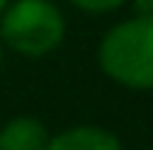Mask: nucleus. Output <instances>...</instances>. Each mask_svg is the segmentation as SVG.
I'll list each match as a JSON object with an SVG mask.
<instances>
[{
  "instance_id": "1",
  "label": "nucleus",
  "mask_w": 153,
  "mask_h": 150,
  "mask_svg": "<svg viewBox=\"0 0 153 150\" xmlns=\"http://www.w3.org/2000/svg\"><path fill=\"white\" fill-rule=\"evenodd\" d=\"M97 62L108 79L131 91H153V17L111 26L97 48Z\"/></svg>"
},
{
  "instance_id": "2",
  "label": "nucleus",
  "mask_w": 153,
  "mask_h": 150,
  "mask_svg": "<svg viewBox=\"0 0 153 150\" xmlns=\"http://www.w3.org/2000/svg\"><path fill=\"white\" fill-rule=\"evenodd\" d=\"M0 40L28 60L48 57L65 40V17L54 0H9L0 11Z\"/></svg>"
},
{
  "instance_id": "3",
  "label": "nucleus",
  "mask_w": 153,
  "mask_h": 150,
  "mask_svg": "<svg viewBox=\"0 0 153 150\" xmlns=\"http://www.w3.org/2000/svg\"><path fill=\"white\" fill-rule=\"evenodd\" d=\"M45 150H122V142L99 125H74L51 136Z\"/></svg>"
},
{
  "instance_id": "4",
  "label": "nucleus",
  "mask_w": 153,
  "mask_h": 150,
  "mask_svg": "<svg viewBox=\"0 0 153 150\" xmlns=\"http://www.w3.org/2000/svg\"><path fill=\"white\" fill-rule=\"evenodd\" d=\"M51 133L37 116H11L0 128V150H45Z\"/></svg>"
},
{
  "instance_id": "5",
  "label": "nucleus",
  "mask_w": 153,
  "mask_h": 150,
  "mask_svg": "<svg viewBox=\"0 0 153 150\" xmlns=\"http://www.w3.org/2000/svg\"><path fill=\"white\" fill-rule=\"evenodd\" d=\"M74 9L88 11V14H108V11H116L128 3V0H68Z\"/></svg>"
},
{
  "instance_id": "6",
  "label": "nucleus",
  "mask_w": 153,
  "mask_h": 150,
  "mask_svg": "<svg viewBox=\"0 0 153 150\" xmlns=\"http://www.w3.org/2000/svg\"><path fill=\"white\" fill-rule=\"evenodd\" d=\"M136 17H153V0H133Z\"/></svg>"
},
{
  "instance_id": "7",
  "label": "nucleus",
  "mask_w": 153,
  "mask_h": 150,
  "mask_svg": "<svg viewBox=\"0 0 153 150\" xmlns=\"http://www.w3.org/2000/svg\"><path fill=\"white\" fill-rule=\"evenodd\" d=\"M3 51H6V45H3V40H0V65H3Z\"/></svg>"
},
{
  "instance_id": "8",
  "label": "nucleus",
  "mask_w": 153,
  "mask_h": 150,
  "mask_svg": "<svg viewBox=\"0 0 153 150\" xmlns=\"http://www.w3.org/2000/svg\"><path fill=\"white\" fill-rule=\"evenodd\" d=\"M6 3H9V0H0V11H3V9H6Z\"/></svg>"
}]
</instances>
